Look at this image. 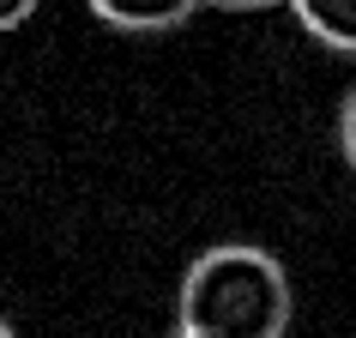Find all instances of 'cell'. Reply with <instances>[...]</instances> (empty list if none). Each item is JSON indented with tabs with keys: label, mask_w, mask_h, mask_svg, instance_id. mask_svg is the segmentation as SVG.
I'll use <instances>...</instances> for the list:
<instances>
[{
	"label": "cell",
	"mask_w": 356,
	"mask_h": 338,
	"mask_svg": "<svg viewBox=\"0 0 356 338\" xmlns=\"http://www.w3.org/2000/svg\"><path fill=\"white\" fill-rule=\"evenodd\" d=\"M175 338H193V332H175Z\"/></svg>",
	"instance_id": "cell-8"
},
{
	"label": "cell",
	"mask_w": 356,
	"mask_h": 338,
	"mask_svg": "<svg viewBox=\"0 0 356 338\" xmlns=\"http://www.w3.org/2000/svg\"><path fill=\"white\" fill-rule=\"evenodd\" d=\"M211 6H236V13H248V6H284V0H211Z\"/></svg>",
	"instance_id": "cell-6"
},
{
	"label": "cell",
	"mask_w": 356,
	"mask_h": 338,
	"mask_svg": "<svg viewBox=\"0 0 356 338\" xmlns=\"http://www.w3.org/2000/svg\"><path fill=\"white\" fill-rule=\"evenodd\" d=\"M0 338H19V332H13V326H6V314H0Z\"/></svg>",
	"instance_id": "cell-7"
},
{
	"label": "cell",
	"mask_w": 356,
	"mask_h": 338,
	"mask_svg": "<svg viewBox=\"0 0 356 338\" xmlns=\"http://www.w3.org/2000/svg\"><path fill=\"white\" fill-rule=\"evenodd\" d=\"M103 24L115 31H175V24H188L206 0H85Z\"/></svg>",
	"instance_id": "cell-2"
},
{
	"label": "cell",
	"mask_w": 356,
	"mask_h": 338,
	"mask_svg": "<svg viewBox=\"0 0 356 338\" xmlns=\"http://www.w3.org/2000/svg\"><path fill=\"white\" fill-rule=\"evenodd\" d=\"M290 314H296V296L284 266L248 242L200 254L175 296V320L193 338H284Z\"/></svg>",
	"instance_id": "cell-1"
},
{
	"label": "cell",
	"mask_w": 356,
	"mask_h": 338,
	"mask_svg": "<svg viewBox=\"0 0 356 338\" xmlns=\"http://www.w3.org/2000/svg\"><path fill=\"white\" fill-rule=\"evenodd\" d=\"M338 145H344V163L356 169V85L344 97V109H338Z\"/></svg>",
	"instance_id": "cell-4"
},
{
	"label": "cell",
	"mask_w": 356,
	"mask_h": 338,
	"mask_svg": "<svg viewBox=\"0 0 356 338\" xmlns=\"http://www.w3.org/2000/svg\"><path fill=\"white\" fill-rule=\"evenodd\" d=\"M42 0H0V31H13V24H24L31 13H37Z\"/></svg>",
	"instance_id": "cell-5"
},
{
	"label": "cell",
	"mask_w": 356,
	"mask_h": 338,
	"mask_svg": "<svg viewBox=\"0 0 356 338\" xmlns=\"http://www.w3.org/2000/svg\"><path fill=\"white\" fill-rule=\"evenodd\" d=\"M284 6L302 19V31L314 42L356 55V0H284Z\"/></svg>",
	"instance_id": "cell-3"
}]
</instances>
